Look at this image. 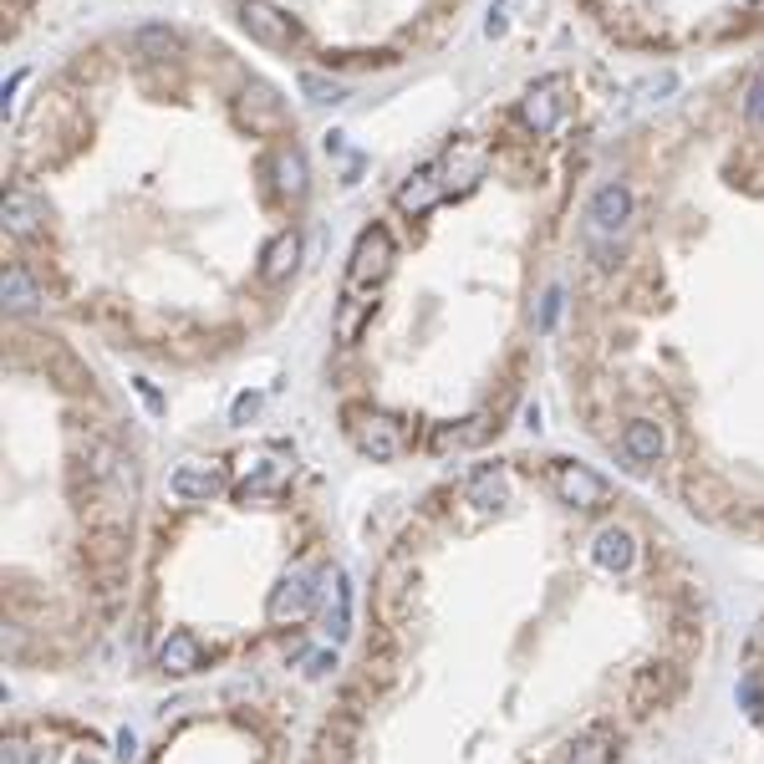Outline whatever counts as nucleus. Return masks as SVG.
Listing matches in <instances>:
<instances>
[{"instance_id":"1","label":"nucleus","mask_w":764,"mask_h":764,"mask_svg":"<svg viewBox=\"0 0 764 764\" xmlns=\"http://www.w3.org/2000/svg\"><path fill=\"white\" fill-rule=\"evenodd\" d=\"M632 214H637V194L622 179L602 184L586 204V240H622L632 230Z\"/></svg>"},{"instance_id":"2","label":"nucleus","mask_w":764,"mask_h":764,"mask_svg":"<svg viewBox=\"0 0 764 764\" xmlns=\"http://www.w3.org/2000/svg\"><path fill=\"white\" fill-rule=\"evenodd\" d=\"M744 123L749 128H764V72L744 87Z\"/></svg>"}]
</instances>
